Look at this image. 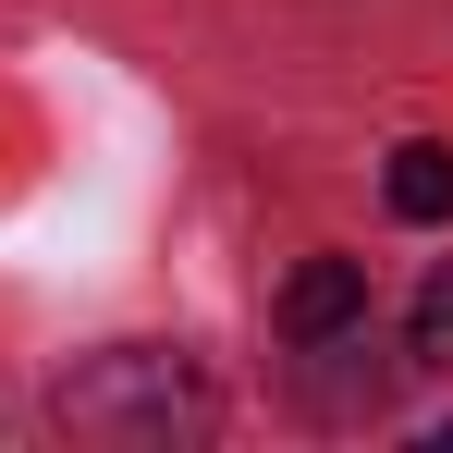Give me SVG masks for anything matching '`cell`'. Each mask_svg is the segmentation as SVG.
<instances>
[{"label": "cell", "mask_w": 453, "mask_h": 453, "mask_svg": "<svg viewBox=\"0 0 453 453\" xmlns=\"http://www.w3.org/2000/svg\"><path fill=\"white\" fill-rule=\"evenodd\" d=\"M50 417H62V441H111V453H172L209 429V380L184 368L172 343H111V356H86V368L50 380Z\"/></svg>", "instance_id": "cell-1"}, {"label": "cell", "mask_w": 453, "mask_h": 453, "mask_svg": "<svg viewBox=\"0 0 453 453\" xmlns=\"http://www.w3.org/2000/svg\"><path fill=\"white\" fill-rule=\"evenodd\" d=\"M356 319H368V270L356 257H306L295 282H282V343H331Z\"/></svg>", "instance_id": "cell-2"}, {"label": "cell", "mask_w": 453, "mask_h": 453, "mask_svg": "<svg viewBox=\"0 0 453 453\" xmlns=\"http://www.w3.org/2000/svg\"><path fill=\"white\" fill-rule=\"evenodd\" d=\"M380 196H392V221H453V148L441 135H417V148H392V172H380Z\"/></svg>", "instance_id": "cell-3"}, {"label": "cell", "mask_w": 453, "mask_h": 453, "mask_svg": "<svg viewBox=\"0 0 453 453\" xmlns=\"http://www.w3.org/2000/svg\"><path fill=\"white\" fill-rule=\"evenodd\" d=\"M404 356H417V368H453V257L417 282V331H404Z\"/></svg>", "instance_id": "cell-4"}]
</instances>
